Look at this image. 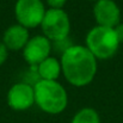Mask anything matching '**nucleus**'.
I'll list each match as a JSON object with an SVG mask.
<instances>
[{
    "mask_svg": "<svg viewBox=\"0 0 123 123\" xmlns=\"http://www.w3.org/2000/svg\"><path fill=\"white\" fill-rule=\"evenodd\" d=\"M51 42L45 36L37 35L32 38H29L28 43L23 48V57L26 63L32 66H38L42 61L49 57L51 51Z\"/></svg>",
    "mask_w": 123,
    "mask_h": 123,
    "instance_id": "6",
    "label": "nucleus"
},
{
    "mask_svg": "<svg viewBox=\"0 0 123 123\" xmlns=\"http://www.w3.org/2000/svg\"><path fill=\"white\" fill-rule=\"evenodd\" d=\"M34 93L36 105L47 114L56 115L67 108V91L56 80L40 79L36 84H34Z\"/></svg>",
    "mask_w": 123,
    "mask_h": 123,
    "instance_id": "2",
    "label": "nucleus"
},
{
    "mask_svg": "<svg viewBox=\"0 0 123 123\" xmlns=\"http://www.w3.org/2000/svg\"><path fill=\"white\" fill-rule=\"evenodd\" d=\"M114 30L116 32V36H117L120 43H123V23H120L118 25H116L114 28Z\"/></svg>",
    "mask_w": 123,
    "mask_h": 123,
    "instance_id": "14",
    "label": "nucleus"
},
{
    "mask_svg": "<svg viewBox=\"0 0 123 123\" xmlns=\"http://www.w3.org/2000/svg\"><path fill=\"white\" fill-rule=\"evenodd\" d=\"M43 36L50 42H59L68 38L71 31V20L62 8L45 10V14L41 23Z\"/></svg>",
    "mask_w": 123,
    "mask_h": 123,
    "instance_id": "4",
    "label": "nucleus"
},
{
    "mask_svg": "<svg viewBox=\"0 0 123 123\" xmlns=\"http://www.w3.org/2000/svg\"><path fill=\"white\" fill-rule=\"evenodd\" d=\"M7 104L11 109L24 111L35 104L34 86L28 82H17L7 92Z\"/></svg>",
    "mask_w": 123,
    "mask_h": 123,
    "instance_id": "7",
    "label": "nucleus"
},
{
    "mask_svg": "<svg viewBox=\"0 0 123 123\" xmlns=\"http://www.w3.org/2000/svg\"><path fill=\"white\" fill-rule=\"evenodd\" d=\"M71 123H100V118L94 109L82 108L74 115Z\"/></svg>",
    "mask_w": 123,
    "mask_h": 123,
    "instance_id": "11",
    "label": "nucleus"
},
{
    "mask_svg": "<svg viewBox=\"0 0 123 123\" xmlns=\"http://www.w3.org/2000/svg\"><path fill=\"white\" fill-rule=\"evenodd\" d=\"M29 41V31L26 28L14 24L6 29L2 36V43L10 50H23Z\"/></svg>",
    "mask_w": 123,
    "mask_h": 123,
    "instance_id": "9",
    "label": "nucleus"
},
{
    "mask_svg": "<svg viewBox=\"0 0 123 123\" xmlns=\"http://www.w3.org/2000/svg\"><path fill=\"white\" fill-rule=\"evenodd\" d=\"M67 0H47V4L50 8H62L66 5Z\"/></svg>",
    "mask_w": 123,
    "mask_h": 123,
    "instance_id": "12",
    "label": "nucleus"
},
{
    "mask_svg": "<svg viewBox=\"0 0 123 123\" xmlns=\"http://www.w3.org/2000/svg\"><path fill=\"white\" fill-rule=\"evenodd\" d=\"M37 74L42 80H56L61 74V63L55 57H47L37 66Z\"/></svg>",
    "mask_w": 123,
    "mask_h": 123,
    "instance_id": "10",
    "label": "nucleus"
},
{
    "mask_svg": "<svg viewBox=\"0 0 123 123\" xmlns=\"http://www.w3.org/2000/svg\"><path fill=\"white\" fill-rule=\"evenodd\" d=\"M7 50H8V49L5 47V44H4L2 42H0V65H2V63L6 61L7 55H8Z\"/></svg>",
    "mask_w": 123,
    "mask_h": 123,
    "instance_id": "13",
    "label": "nucleus"
},
{
    "mask_svg": "<svg viewBox=\"0 0 123 123\" xmlns=\"http://www.w3.org/2000/svg\"><path fill=\"white\" fill-rule=\"evenodd\" d=\"M61 72L73 86L82 87L93 81L97 73V59L80 44H73L61 54Z\"/></svg>",
    "mask_w": 123,
    "mask_h": 123,
    "instance_id": "1",
    "label": "nucleus"
},
{
    "mask_svg": "<svg viewBox=\"0 0 123 123\" xmlns=\"http://www.w3.org/2000/svg\"><path fill=\"white\" fill-rule=\"evenodd\" d=\"M90 1H97V0H90Z\"/></svg>",
    "mask_w": 123,
    "mask_h": 123,
    "instance_id": "15",
    "label": "nucleus"
},
{
    "mask_svg": "<svg viewBox=\"0 0 123 123\" xmlns=\"http://www.w3.org/2000/svg\"><path fill=\"white\" fill-rule=\"evenodd\" d=\"M120 44L114 28L96 25L87 32L85 47L96 59L108 60L116 54Z\"/></svg>",
    "mask_w": 123,
    "mask_h": 123,
    "instance_id": "3",
    "label": "nucleus"
},
{
    "mask_svg": "<svg viewBox=\"0 0 123 123\" xmlns=\"http://www.w3.org/2000/svg\"><path fill=\"white\" fill-rule=\"evenodd\" d=\"M97 25L115 28L121 22V10L114 0H97L93 6Z\"/></svg>",
    "mask_w": 123,
    "mask_h": 123,
    "instance_id": "8",
    "label": "nucleus"
},
{
    "mask_svg": "<svg viewBox=\"0 0 123 123\" xmlns=\"http://www.w3.org/2000/svg\"><path fill=\"white\" fill-rule=\"evenodd\" d=\"M14 14L19 25L30 29L41 25L45 7L41 0H17Z\"/></svg>",
    "mask_w": 123,
    "mask_h": 123,
    "instance_id": "5",
    "label": "nucleus"
}]
</instances>
